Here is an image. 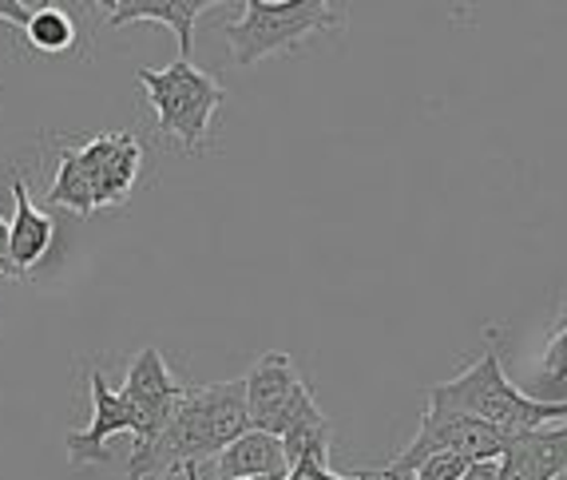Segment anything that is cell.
I'll use <instances>...</instances> for the list:
<instances>
[{
  "instance_id": "6da1fadb",
  "label": "cell",
  "mask_w": 567,
  "mask_h": 480,
  "mask_svg": "<svg viewBox=\"0 0 567 480\" xmlns=\"http://www.w3.org/2000/svg\"><path fill=\"white\" fill-rule=\"evenodd\" d=\"M250 433L246 409V381H215V386L183 389L175 417L147 449H135L127 461V480H155L167 472H183L187 464H203L210 457Z\"/></svg>"
},
{
  "instance_id": "7a4b0ae2",
  "label": "cell",
  "mask_w": 567,
  "mask_h": 480,
  "mask_svg": "<svg viewBox=\"0 0 567 480\" xmlns=\"http://www.w3.org/2000/svg\"><path fill=\"white\" fill-rule=\"evenodd\" d=\"M429 406L468 413L508 437L548 429V421H567V401H548V397L524 394L520 386H512L501 366L496 330H488V349L473 366L461 369L453 381H441V386L429 389Z\"/></svg>"
},
{
  "instance_id": "3957f363",
  "label": "cell",
  "mask_w": 567,
  "mask_h": 480,
  "mask_svg": "<svg viewBox=\"0 0 567 480\" xmlns=\"http://www.w3.org/2000/svg\"><path fill=\"white\" fill-rule=\"evenodd\" d=\"M135 80L147 92L159 135L175 140L187 155H199L207 147L210 120L227 100L223 84L210 72L190 64V60H175L167 68H140Z\"/></svg>"
},
{
  "instance_id": "277c9868",
  "label": "cell",
  "mask_w": 567,
  "mask_h": 480,
  "mask_svg": "<svg viewBox=\"0 0 567 480\" xmlns=\"http://www.w3.org/2000/svg\"><path fill=\"white\" fill-rule=\"evenodd\" d=\"M341 24H346V12L330 0H246L243 17L227 24V44L235 64L250 68Z\"/></svg>"
},
{
  "instance_id": "5b68a950",
  "label": "cell",
  "mask_w": 567,
  "mask_h": 480,
  "mask_svg": "<svg viewBox=\"0 0 567 480\" xmlns=\"http://www.w3.org/2000/svg\"><path fill=\"white\" fill-rule=\"evenodd\" d=\"M246 381V409H250V429L270 437H286L293 425H302L306 417L318 413L313 389L302 381L298 366L290 354L270 349L250 366Z\"/></svg>"
},
{
  "instance_id": "8992f818",
  "label": "cell",
  "mask_w": 567,
  "mask_h": 480,
  "mask_svg": "<svg viewBox=\"0 0 567 480\" xmlns=\"http://www.w3.org/2000/svg\"><path fill=\"white\" fill-rule=\"evenodd\" d=\"M120 394H123V401L132 406V417H135V433H132L135 449H147V445L159 441V433L167 429L171 417H175L183 386L171 377L159 349L147 346V349H140L135 361L127 366V377H123Z\"/></svg>"
},
{
  "instance_id": "52a82bcc",
  "label": "cell",
  "mask_w": 567,
  "mask_h": 480,
  "mask_svg": "<svg viewBox=\"0 0 567 480\" xmlns=\"http://www.w3.org/2000/svg\"><path fill=\"white\" fill-rule=\"evenodd\" d=\"M95 187V207H120L132 195L143 167V147L132 132H100L76 143Z\"/></svg>"
},
{
  "instance_id": "ba28073f",
  "label": "cell",
  "mask_w": 567,
  "mask_h": 480,
  "mask_svg": "<svg viewBox=\"0 0 567 480\" xmlns=\"http://www.w3.org/2000/svg\"><path fill=\"white\" fill-rule=\"evenodd\" d=\"M87 386H92V425L84 433L68 437V461L76 464H104L107 452L104 445L112 441L115 433H135V417L132 406L123 401L120 389L107 386L104 369H92L87 374Z\"/></svg>"
},
{
  "instance_id": "9c48e42d",
  "label": "cell",
  "mask_w": 567,
  "mask_h": 480,
  "mask_svg": "<svg viewBox=\"0 0 567 480\" xmlns=\"http://www.w3.org/2000/svg\"><path fill=\"white\" fill-rule=\"evenodd\" d=\"M567 477V421L556 429L512 437L501 457V480H564Z\"/></svg>"
},
{
  "instance_id": "30bf717a",
  "label": "cell",
  "mask_w": 567,
  "mask_h": 480,
  "mask_svg": "<svg viewBox=\"0 0 567 480\" xmlns=\"http://www.w3.org/2000/svg\"><path fill=\"white\" fill-rule=\"evenodd\" d=\"M207 9H215L210 0H112L107 4V24L123 29V24H140L152 20L179 37V60H190L195 52V20Z\"/></svg>"
},
{
  "instance_id": "8fae6325",
  "label": "cell",
  "mask_w": 567,
  "mask_h": 480,
  "mask_svg": "<svg viewBox=\"0 0 567 480\" xmlns=\"http://www.w3.org/2000/svg\"><path fill=\"white\" fill-rule=\"evenodd\" d=\"M12 198H17V215L9 223V263L12 274L24 278L48 255V246H52V218L32 207L24 175H17V171H12Z\"/></svg>"
},
{
  "instance_id": "7c38bea8",
  "label": "cell",
  "mask_w": 567,
  "mask_h": 480,
  "mask_svg": "<svg viewBox=\"0 0 567 480\" xmlns=\"http://www.w3.org/2000/svg\"><path fill=\"white\" fill-rule=\"evenodd\" d=\"M215 472L218 480H250V477H286L290 472V461H286L282 437L270 433H243L235 445L215 457Z\"/></svg>"
},
{
  "instance_id": "4fadbf2b",
  "label": "cell",
  "mask_w": 567,
  "mask_h": 480,
  "mask_svg": "<svg viewBox=\"0 0 567 480\" xmlns=\"http://www.w3.org/2000/svg\"><path fill=\"white\" fill-rule=\"evenodd\" d=\"M60 167H56V183L48 191V203H56V207L76 211V215H92L95 207V187H92V175H87L84 160H80L76 143H60Z\"/></svg>"
},
{
  "instance_id": "5bb4252c",
  "label": "cell",
  "mask_w": 567,
  "mask_h": 480,
  "mask_svg": "<svg viewBox=\"0 0 567 480\" xmlns=\"http://www.w3.org/2000/svg\"><path fill=\"white\" fill-rule=\"evenodd\" d=\"M24 40H29L37 52H44V57H60L68 48H76V20L68 17L60 4L40 0L37 17H32V24L24 29Z\"/></svg>"
},
{
  "instance_id": "9a60e30c",
  "label": "cell",
  "mask_w": 567,
  "mask_h": 480,
  "mask_svg": "<svg viewBox=\"0 0 567 480\" xmlns=\"http://www.w3.org/2000/svg\"><path fill=\"white\" fill-rule=\"evenodd\" d=\"M536 381L544 394H559L567 386V310L556 318V330H551L548 346H544Z\"/></svg>"
},
{
  "instance_id": "2e32d148",
  "label": "cell",
  "mask_w": 567,
  "mask_h": 480,
  "mask_svg": "<svg viewBox=\"0 0 567 480\" xmlns=\"http://www.w3.org/2000/svg\"><path fill=\"white\" fill-rule=\"evenodd\" d=\"M286 480H369V472H358V477H341V472H333L330 464H326L322 452H310V457H302V461L290 464Z\"/></svg>"
},
{
  "instance_id": "e0dca14e",
  "label": "cell",
  "mask_w": 567,
  "mask_h": 480,
  "mask_svg": "<svg viewBox=\"0 0 567 480\" xmlns=\"http://www.w3.org/2000/svg\"><path fill=\"white\" fill-rule=\"evenodd\" d=\"M464 469H468V461H461L453 452H436V457H429V461L413 472V480H461Z\"/></svg>"
},
{
  "instance_id": "ac0fdd59",
  "label": "cell",
  "mask_w": 567,
  "mask_h": 480,
  "mask_svg": "<svg viewBox=\"0 0 567 480\" xmlns=\"http://www.w3.org/2000/svg\"><path fill=\"white\" fill-rule=\"evenodd\" d=\"M37 9H40V0L37 4H29V0H0V20H4V24H17V29H29Z\"/></svg>"
},
{
  "instance_id": "d6986e66",
  "label": "cell",
  "mask_w": 567,
  "mask_h": 480,
  "mask_svg": "<svg viewBox=\"0 0 567 480\" xmlns=\"http://www.w3.org/2000/svg\"><path fill=\"white\" fill-rule=\"evenodd\" d=\"M461 480H501V461H484V464H468Z\"/></svg>"
},
{
  "instance_id": "ffe728a7",
  "label": "cell",
  "mask_w": 567,
  "mask_h": 480,
  "mask_svg": "<svg viewBox=\"0 0 567 480\" xmlns=\"http://www.w3.org/2000/svg\"><path fill=\"white\" fill-rule=\"evenodd\" d=\"M0 274H4V278H17L9 263V223H4V218H0Z\"/></svg>"
},
{
  "instance_id": "44dd1931",
  "label": "cell",
  "mask_w": 567,
  "mask_h": 480,
  "mask_svg": "<svg viewBox=\"0 0 567 480\" xmlns=\"http://www.w3.org/2000/svg\"><path fill=\"white\" fill-rule=\"evenodd\" d=\"M250 480H286V477H250Z\"/></svg>"
}]
</instances>
